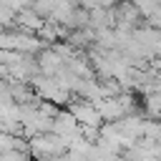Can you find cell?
I'll return each instance as SVG.
<instances>
[{"label":"cell","instance_id":"2","mask_svg":"<svg viewBox=\"0 0 161 161\" xmlns=\"http://www.w3.org/2000/svg\"><path fill=\"white\" fill-rule=\"evenodd\" d=\"M63 65H65V60L60 58V53H58L53 45H50V48H43V50L38 53V68H40L43 75H55Z\"/></svg>","mask_w":161,"mask_h":161},{"label":"cell","instance_id":"1","mask_svg":"<svg viewBox=\"0 0 161 161\" xmlns=\"http://www.w3.org/2000/svg\"><path fill=\"white\" fill-rule=\"evenodd\" d=\"M68 111L75 116V121H78L83 128H101V123H103V116L98 113L96 103L88 101V98H83V101H70V103H68Z\"/></svg>","mask_w":161,"mask_h":161},{"label":"cell","instance_id":"3","mask_svg":"<svg viewBox=\"0 0 161 161\" xmlns=\"http://www.w3.org/2000/svg\"><path fill=\"white\" fill-rule=\"evenodd\" d=\"M45 25V18L38 15L33 8H25V10H18L15 13V28L20 30H28V33H40Z\"/></svg>","mask_w":161,"mask_h":161}]
</instances>
